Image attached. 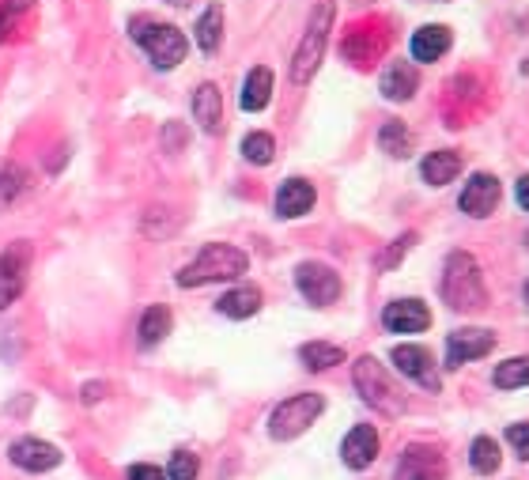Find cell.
Listing matches in <instances>:
<instances>
[{
	"label": "cell",
	"mask_w": 529,
	"mask_h": 480,
	"mask_svg": "<svg viewBox=\"0 0 529 480\" xmlns=\"http://www.w3.org/2000/svg\"><path fill=\"white\" fill-rule=\"evenodd\" d=\"M246 269H250L246 250L227 246V242H208L205 250L178 273V284L182 288H201V284H216V280H235Z\"/></svg>",
	"instance_id": "1"
},
{
	"label": "cell",
	"mask_w": 529,
	"mask_h": 480,
	"mask_svg": "<svg viewBox=\"0 0 529 480\" xmlns=\"http://www.w3.org/2000/svg\"><path fill=\"white\" fill-rule=\"evenodd\" d=\"M443 299L454 310H480L488 303V288H484V273L480 261L469 250H454L446 258L443 269Z\"/></svg>",
	"instance_id": "2"
},
{
	"label": "cell",
	"mask_w": 529,
	"mask_h": 480,
	"mask_svg": "<svg viewBox=\"0 0 529 480\" xmlns=\"http://www.w3.org/2000/svg\"><path fill=\"white\" fill-rule=\"evenodd\" d=\"M129 35H133V42H137L140 50L148 53V61H152L159 72H167L186 61L189 42L178 27H171V23L137 16V19H129Z\"/></svg>",
	"instance_id": "3"
},
{
	"label": "cell",
	"mask_w": 529,
	"mask_h": 480,
	"mask_svg": "<svg viewBox=\"0 0 529 480\" xmlns=\"http://www.w3.org/2000/svg\"><path fill=\"white\" fill-rule=\"evenodd\" d=\"M333 16H337L333 0H318V4H314L307 31H303L299 46H295V57H291V80H295V84H310V76L322 65L325 42H329V31H333Z\"/></svg>",
	"instance_id": "4"
},
{
	"label": "cell",
	"mask_w": 529,
	"mask_h": 480,
	"mask_svg": "<svg viewBox=\"0 0 529 480\" xmlns=\"http://www.w3.org/2000/svg\"><path fill=\"white\" fill-rule=\"evenodd\" d=\"M352 382H356L359 397L382 416H401L405 412V394L393 386V378L386 375V367L375 356H359L356 367H352Z\"/></svg>",
	"instance_id": "5"
},
{
	"label": "cell",
	"mask_w": 529,
	"mask_h": 480,
	"mask_svg": "<svg viewBox=\"0 0 529 480\" xmlns=\"http://www.w3.org/2000/svg\"><path fill=\"white\" fill-rule=\"evenodd\" d=\"M325 409V397L322 394H295L288 401H280L269 416V435L273 439H295L322 416Z\"/></svg>",
	"instance_id": "6"
},
{
	"label": "cell",
	"mask_w": 529,
	"mask_h": 480,
	"mask_svg": "<svg viewBox=\"0 0 529 480\" xmlns=\"http://www.w3.org/2000/svg\"><path fill=\"white\" fill-rule=\"evenodd\" d=\"M27 269H31V246L27 242H8L4 254H0V310H8L23 295Z\"/></svg>",
	"instance_id": "7"
},
{
	"label": "cell",
	"mask_w": 529,
	"mask_h": 480,
	"mask_svg": "<svg viewBox=\"0 0 529 480\" xmlns=\"http://www.w3.org/2000/svg\"><path fill=\"white\" fill-rule=\"evenodd\" d=\"M295 288L303 292L310 307H329L341 295V276L333 273L329 265H322V261H303L295 269Z\"/></svg>",
	"instance_id": "8"
},
{
	"label": "cell",
	"mask_w": 529,
	"mask_h": 480,
	"mask_svg": "<svg viewBox=\"0 0 529 480\" xmlns=\"http://www.w3.org/2000/svg\"><path fill=\"white\" fill-rule=\"evenodd\" d=\"M390 360L401 375H409L412 382H420L424 390L439 394V371H435V360H431L427 348H420V344H397L390 352Z\"/></svg>",
	"instance_id": "9"
},
{
	"label": "cell",
	"mask_w": 529,
	"mask_h": 480,
	"mask_svg": "<svg viewBox=\"0 0 529 480\" xmlns=\"http://www.w3.org/2000/svg\"><path fill=\"white\" fill-rule=\"evenodd\" d=\"M397 480H446V458L435 446H409L397 462Z\"/></svg>",
	"instance_id": "10"
},
{
	"label": "cell",
	"mask_w": 529,
	"mask_h": 480,
	"mask_svg": "<svg viewBox=\"0 0 529 480\" xmlns=\"http://www.w3.org/2000/svg\"><path fill=\"white\" fill-rule=\"evenodd\" d=\"M492 348H495L492 329H458V333H450V341H446V367L473 363V360H480V356H488Z\"/></svg>",
	"instance_id": "11"
},
{
	"label": "cell",
	"mask_w": 529,
	"mask_h": 480,
	"mask_svg": "<svg viewBox=\"0 0 529 480\" xmlns=\"http://www.w3.org/2000/svg\"><path fill=\"white\" fill-rule=\"evenodd\" d=\"M461 212L465 216H473V220H484V216H492L495 205H499V178L495 174H473L465 189H461Z\"/></svg>",
	"instance_id": "12"
},
{
	"label": "cell",
	"mask_w": 529,
	"mask_h": 480,
	"mask_svg": "<svg viewBox=\"0 0 529 480\" xmlns=\"http://www.w3.org/2000/svg\"><path fill=\"white\" fill-rule=\"evenodd\" d=\"M382 326L390 333H424L431 326V310L420 299H397L382 310Z\"/></svg>",
	"instance_id": "13"
},
{
	"label": "cell",
	"mask_w": 529,
	"mask_h": 480,
	"mask_svg": "<svg viewBox=\"0 0 529 480\" xmlns=\"http://www.w3.org/2000/svg\"><path fill=\"white\" fill-rule=\"evenodd\" d=\"M8 454L27 473H50L53 465H61V450L53 443H46V439H16Z\"/></svg>",
	"instance_id": "14"
},
{
	"label": "cell",
	"mask_w": 529,
	"mask_h": 480,
	"mask_svg": "<svg viewBox=\"0 0 529 480\" xmlns=\"http://www.w3.org/2000/svg\"><path fill=\"white\" fill-rule=\"evenodd\" d=\"M341 458L348 469H367L378 458V431L371 424H356V428L344 435Z\"/></svg>",
	"instance_id": "15"
},
{
	"label": "cell",
	"mask_w": 529,
	"mask_h": 480,
	"mask_svg": "<svg viewBox=\"0 0 529 480\" xmlns=\"http://www.w3.org/2000/svg\"><path fill=\"white\" fill-rule=\"evenodd\" d=\"M318 201V193L310 186L307 178H288L280 193H276V216H284V220H299V216H307L310 208Z\"/></svg>",
	"instance_id": "16"
},
{
	"label": "cell",
	"mask_w": 529,
	"mask_h": 480,
	"mask_svg": "<svg viewBox=\"0 0 529 480\" xmlns=\"http://www.w3.org/2000/svg\"><path fill=\"white\" fill-rule=\"evenodd\" d=\"M420 87V72L409 61H393L390 69L382 72V95L393 99V103H409Z\"/></svg>",
	"instance_id": "17"
},
{
	"label": "cell",
	"mask_w": 529,
	"mask_h": 480,
	"mask_svg": "<svg viewBox=\"0 0 529 480\" xmlns=\"http://www.w3.org/2000/svg\"><path fill=\"white\" fill-rule=\"evenodd\" d=\"M193 118L201 121L205 133H220L223 129V99L216 84H201L193 95Z\"/></svg>",
	"instance_id": "18"
},
{
	"label": "cell",
	"mask_w": 529,
	"mask_h": 480,
	"mask_svg": "<svg viewBox=\"0 0 529 480\" xmlns=\"http://www.w3.org/2000/svg\"><path fill=\"white\" fill-rule=\"evenodd\" d=\"M450 50V27L443 23H427L412 35V57L416 61H439Z\"/></svg>",
	"instance_id": "19"
},
{
	"label": "cell",
	"mask_w": 529,
	"mask_h": 480,
	"mask_svg": "<svg viewBox=\"0 0 529 480\" xmlns=\"http://www.w3.org/2000/svg\"><path fill=\"white\" fill-rule=\"evenodd\" d=\"M269 99H273V72L265 69V65H257V69H250V76H246V84H242V110H250V114H257V110H265L269 106Z\"/></svg>",
	"instance_id": "20"
},
{
	"label": "cell",
	"mask_w": 529,
	"mask_h": 480,
	"mask_svg": "<svg viewBox=\"0 0 529 480\" xmlns=\"http://www.w3.org/2000/svg\"><path fill=\"white\" fill-rule=\"evenodd\" d=\"M220 314L227 318H254L257 310H261V288L254 284H239V288H231L227 295H220Z\"/></svg>",
	"instance_id": "21"
},
{
	"label": "cell",
	"mask_w": 529,
	"mask_h": 480,
	"mask_svg": "<svg viewBox=\"0 0 529 480\" xmlns=\"http://www.w3.org/2000/svg\"><path fill=\"white\" fill-rule=\"evenodd\" d=\"M461 171V155L450 152V148H443V152H431L420 163V174H424L427 186H446V182H454Z\"/></svg>",
	"instance_id": "22"
},
{
	"label": "cell",
	"mask_w": 529,
	"mask_h": 480,
	"mask_svg": "<svg viewBox=\"0 0 529 480\" xmlns=\"http://www.w3.org/2000/svg\"><path fill=\"white\" fill-rule=\"evenodd\" d=\"M299 360L307 363L310 371H329V367L344 363V348H341V344L310 341V344H303V348H299Z\"/></svg>",
	"instance_id": "23"
},
{
	"label": "cell",
	"mask_w": 529,
	"mask_h": 480,
	"mask_svg": "<svg viewBox=\"0 0 529 480\" xmlns=\"http://www.w3.org/2000/svg\"><path fill=\"white\" fill-rule=\"evenodd\" d=\"M137 333H140V344H144V348H155V344L171 333V310L167 307H148L144 310V318H140Z\"/></svg>",
	"instance_id": "24"
},
{
	"label": "cell",
	"mask_w": 529,
	"mask_h": 480,
	"mask_svg": "<svg viewBox=\"0 0 529 480\" xmlns=\"http://www.w3.org/2000/svg\"><path fill=\"white\" fill-rule=\"evenodd\" d=\"M223 42V8L220 4H208V12L197 19V46L205 53H216Z\"/></svg>",
	"instance_id": "25"
},
{
	"label": "cell",
	"mask_w": 529,
	"mask_h": 480,
	"mask_svg": "<svg viewBox=\"0 0 529 480\" xmlns=\"http://www.w3.org/2000/svg\"><path fill=\"white\" fill-rule=\"evenodd\" d=\"M492 382L499 386V390H518V386H529V356H511L507 363H499Z\"/></svg>",
	"instance_id": "26"
},
{
	"label": "cell",
	"mask_w": 529,
	"mask_h": 480,
	"mask_svg": "<svg viewBox=\"0 0 529 480\" xmlns=\"http://www.w3.org/2000/svg\"><path fill=\"white\" fill-rule=\"evenodd\" d=\"M378 144H382V152H390V155H397V159H405V155L412 152V133L401 125V121H386L382 125V133H378Z\"/></svg>",
	"instance_id": "27"
},
{
	"label": "cell",
	"mask_w": 529,
	"mask_h": 480,
	"mask_svg": "<svg viewBox=\"0 0 529 480\" xmlns=\"http://www.w3.org/2000/svg\"><path fill=\"white\" fill-rule=\"evenodd\" d=\"M469 462H473V469L477 473H495L499 469V443H495L492 435H480V439H473V454H469Z\"/></svg>",
	"instance_id": "28"
},
{
	"label": "cell",
	"mask_w": 529,
	"mask_h": 480,
	"mask_svg": "<svg viewBox=\"0 0 529 480\" xmlns=\"http://www.w3.org/2000/svg\"><path fill=\"white\" fill-rule=\"evenodd\" d=\"M27 189V174L19 171V167H12V163H4L0 167V208L16 205V197Z\"/></svg>",
	"instance_id": "29"
},
{
	"label": "cell",
	"mask_w": 529,
	"mask_h": 480,
	"mask_svg": "<svg viewBox=\"0 0 529 480\" xmlns=\"http://www.w3.org/2000/svg\"><path fill=\"white\" fill-rule=\"evenodd\" d=\"M242 155H246L250 163H257V167H265V163H273L276 140L269 137V133H250V137L242 140Z\"/></svg>",
	"instance_id": "30"
},
{
	"label": "cell",
	"mask_w": 529,
	"mask_h": 480,
	"mask_svg": "<svg viewBox=\"0 0 529 480\" xmlns=\"http://www.w3.org/2000/svg\"><path fill=\"white\" fill-rule=\"evenodd\" d=\"M197 454H189V450H178L171 454V465H167V480H197Z\"/></svg>",
	"instance_id": "31"
},
{
	"label": "cell",
	"mask_w": 529,
	"mask_h": 480,
	"mask_svg": "<svg viewBox=\"0 0 529 480\" xmlns=\"http://www.w3.org/2000/svg\"><path fill=\"white\" fill-rule=\"evenodd\" d=\"M412 242H416V235L409 231V235H401V239L393 242L390 250H382V254H378V269H382V273H386V269H393V265H397V261H401L412 250Z\"/></svg>",
	"instance_id": "32"
},
{
	"label": "cell",
	"mask_w": 529,
	"mask_h": 480,
	"mask_svg": "<svg viewBox=\"0 0 529 480\" xmlns=\"http://www.w3.org/2000/svg\"><path fill=\"white\" fill-rule=\"evenodd\" d=\"M507 443L514 446L518 458H526L529 462V424H511V428H507Z\"/></svg>",
	"instance_id": "33"
},
{
	"label": "cell",
	"mask_w": 529,
	"mask_h": 480,
	"mask_svg": "<svg viewBox=\"0 0 529 480\" xmlns=\"http://www.w3.org/2000/svg\"><path fill=\"white\" fill-rule=\"evenodd\" d=\"M186 140H189V133H186V125H178V121H167V129H163V144L167 148H186Z\"/></svg>",
	"instance_id": "34"
},
{
	"label": "cell",
	"mask_w": 529,
	"mask_h": 480,
	"mask_svg": "<svg viewBox=\"0 0 529 480\" xmlns=\"http://www.w3.org/2000/svg\"><path fill=\"white\" fill-rule=\"evenodd\" d=\"M129 480H167V473H163V469H155V465H133V469H129Z\"/></svg>",
	"instance_id": "35"
},
{
	"label": "cell",
	"mask_w": 529,
	"mask_h": 480,
	"mask_svg": "<svg viewBox=\"0 0 529 480\" xmlns=\"http://www.w3.org/2000/svg\"><path fill=\"white\" fill-rule=\"evenodd\" d=\"M103 390H106L103 382H91V386H84V394H80V397H84V405H95V401L103 397Z\"/></svg>",
	"instance_id": "36"
},
{
	"label": "cell",
	"mask_w": 529,
	"mask_h": 480,
	"mask_svg": "<svg viewBox=\"0 0 529 480\" xmlns=\"http://www.w3.org/2000/svg\"><path fill=\"white\" fill-rule=\"evenodd\" d=\"M518 205H522V208L529 212V174L522 178V182H518Z\"/></svg>",
	"instance_id": "37"
},
{
	"label": "cell",
	"mask_w": 529,
	"mask_h": 480,
	"mask_svg": "<svg viewBox=\"0 0 529 480\" xmlns=\"http://www.w3.org/2000/svg\"><path fill=\"white\" fill-rule=\"evenodd\" d=\"M8 35V12H4V8H0V38Z\"/></svg>",
	"instance_id": "38"
},
{
	"label": "cell",
	"mask_w": 529,
	"mask_h": 480,
	"mask_svg": "<svg viewBox=\"0 0 529 480\" xmlns=\"http://www.w3.org/2000/svg\"><path fill=\"white\" fill-rule=\"evenodd\" d=\"M167 4H174V8H186L189 0H167Z\"/></svg>",
	"instance_id": "39"
},
{
	"label": "cell",
	"mask_w": 529,
	"mask_h": 480,
	"mask_svg": "<svg viewBox=\"0 0 529 480\" xmlns=\"http://www.w3.org/2000/svg\"><path fill=\"white\" fill-rule=\"evenodd\" d=\"M522 76H529V61H522Z\"/></svg>",
	"instance_id": "40"
},
{
	"label": "cell",
	"mask_w": 529,
	"mask_h": 480,
	"mask_svg": "<svg viewBox=\"0 0 529 480\" xmlns=\"http://www.w3.org/2000/svg\"><path fill=\"white\" fill-rule=\"evenodd\" d=\"M526 303H529V280H526Z\"/></svg>",
	"instance_id": "41"
},
{
	"label": "cell",
	"mask_w": 529,
	"mask_h": 480,
	"mask_svg": "<svg viewBox=\"0 0 529 480\" xmlns=\"http://www.w3.org/2000/svg\"><path fill=\"white\" fill-rule=\"evenodd\" d=\"M526 246H529V235H526Z\"/></svg>",
	"instance_id": "42"
}]
</instances>
